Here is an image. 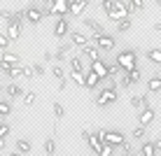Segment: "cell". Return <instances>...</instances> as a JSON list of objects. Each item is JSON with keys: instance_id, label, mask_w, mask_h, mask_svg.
<instances>
[{"instance_id": "2", "label": "cell", "mask_w": 161, "mask_h": 156, "mask_svg": "<svg viewBox=\"0 0 161 156\" xmlns=\"http://www.w3.org/2000/svg\"><path fill=\"white\" fill-rule=\"evenodd\" d=\"M133 12H136V9L131 7L129 0H114L112 9H110V14H108V19H112V21H121V19H126V16H131Z\"/></svg>"}, {"instance_id": "59", "label": "cell", "mask_w": 161, "mask_h": 156, "mask_svg": "<svg viewBox=\"0 0 161 156\" xmlns=\"http://www.w3.org/2000/svg\"><path fill=\"white\" fill-rule=\"evenodd\" d=\"M0 91H3V84H0Z\"/></svg>"}, {"instance_id": "14", "label": "cell", "mask_w": 161, "mask_h": 156, "mask_svg": "<svg viewBox=\"0 0 161 156\" xmlns=\"http://www.w3.org/2000/svg\"><path fill=\"white\" fill-rule=\"evenodd\" d=\"M31 149H33V144H31L28 137H19V140H16V144H14V152H19V154H24V156H28Z\"/></svg>"}, {"instance_id": "4", "label": "cell", "mask_w": 161, "mask_h": 156, "mask_svg": "<svg viewBox=\"0 0 161 156\" xmlns=\"http://www.w3.org/2000/svg\"><path fill=\"white\" fill-rule=\"evenodd\" d=\"M93 103H96V107H108V105L117 103V89H103Z\"/></svg>"}, {"instance_id": "39", "label": "cell", "mask_w": 161, "mask_h": 156, "mask_svg": "<svg viewBox=\"0 0 161 156\" xmlns=\"http://www.w3.org/2000/svg\"><path fill=\"white\" fill-rule=\"evenodd\" d=\"M31 68H33V75H37V77H42V75H44V72H47V68H44V65H42V63H33V65H31Z\"/></svg>"}, {"instance_id": "3", "label": "cell", "mask_w": 161, "mask_h": 156, "mask_svg": "<svg viewBox=\"0 0 161 156\" xmlns=\"http://www.w3.org/2000/svg\"><path fill=\"white\" fill-rule=\"evenodd\" d=\"M89 44H93V47L98 49V51H112L117 40H114V35H108V33H103V35H93Z\"/></svg>"}, {"instance_id": "5", "label": "cell", "mask_w": 161, "mask_h": 156, "mask_svg": "<svg viewBox=\"0 0 161 156\" xmlns=\"http://www.w3.org/2000/svg\"><path fill=\"white\" fill-rule=\"evenodd\" d=\"M24 16H26V24L37 26L44 19V12H42V7H37V5H28V7H24Z\"/></svg>"}, {"instance_id": "26", "label": "cell", "mask_w": 161, "mask_h": 156, "mask_svg": "<svg viewBox=\"0 0 161 156\" xmlns=\"http://www.w3.org/2000/svg\"><path fill=\"white\" fill-rule=\"evenodd\" d=\"M7 24H16V26H24V24H26L24 9H16V12H12V19H9Z\"/></svg>"}, {"instance_id": "1", "label": "cell", "mask_w": 161, "mask_h": 156, "mask_svg": "<svg viewBox=\"0 0 161 156\" xmlns=\"http://www.w3.org/2000/svg\"><path fill=\"white\" fill-rule=\"evenodd\" d=\"M114 63L119 65V70H121V75H126V72H131V70H136L138 68V51L136 49H124V51H119L117 54V58H114Z\"/></svg>"}, {"instance_id": "7", "label": "cell", "mask_w": 161, "mask_h": 156, "mask_svg": "<svg viewBox=\"0 0 161 156\" xmlns=\"http://www.w3.org/2000/svg\"><path fill=\"white\" fill-rule=\"evenodd\" d=\"M124 140H126L124 133L112 131V128H108V131H105V135H103V142H105V144H110V147H119V144L124 142Z\"/></svg>"}, {"instance_id": "12", "label": "cell", "mask_w": 161, "mask_h": 156, "mask_svg": "<svg viewBox=\"0 0 161 156\" xmlns=\"http://www.w3.org/2000/svg\"><path fill=\"white\" fill-rule=\"evenodd\" d=\"M89 70L96 72L101 79H105V77H108V68H105V61H103V58H101V61H91V63H89Z\"/></svg>"}, {"instance_id": "33", "label": "cell", "mask_w": 161, "mask_h": 156, "mask_svg": "<svg viewBox=\"0 0 161 156\" xmlns=\"http://www.w3.org/2000/svg\"><path fill=\"white\" fill-rule=\"evenodd\" d=\"M35 100H37V93H35V91H26V93H24V105H26V107H33V103H35Z\"/></svg>"}, {"instance_id": "31", "label": "cell", "mask_w": 161, "mask_h": 156, "mask_svg": "<svg viewBox=\"0 0 161 156\" xmlns=\"http://www.w3.org/2000/svg\"><path fill=\"white\" fill-rule=\"evenodd\" d=\"M52 112H54V119H63L65 116V107L61 103H52Z\"/></svg>"}, {"instance_id": "22", "label": "cell", "mask_w": 161, "mask_h": 156, "mask_svg": "<svg viewBox=\"0 0 161 156\" xmlns=\"http://www.w3.org/2000/svg\"><path fill=\"white\" fill-rule=\"evenodd\" d=\"M5 93H7V96L9 98H19V96H24V89H21L19 84H16V82H12V84H7V86H5Z\"/></svg>"}, {"instance_id": "60", "label": "cell", "mask_w": 161, "mask_h": 156, "mask_svg": "<svg viewBox=\"0 0 161 156\" xmlns=\"http://www.w3.org/2000/svg\"><path fill=\"white\" fill-rule=\"evenodd\" d=\"M7 156H9V154H7Z\"/></svg>"}, {"instance_id": "41", "label": "cell", "mask_w": 161, "mask_h": 156, "mask_svg": "<svg viewBox=\"0 0 161 156\" xmlns=\"http://www.w3.org/2000/svg\"><path fill=\"white\" fill-rule=\"evenodd\" d=\"M112 154H114V147H110V144L103 142V147H101V152H98V156H112Z\"/></svg>"}, {"instance_id": "45", "label": "cell", "mask_w": 161, "mask_h": 156, "mask_svg": "<svg viewBox=\"0 0 161 156\" xmlns=\"http://www.w3.org/2000/svg\"><path fill=\"white\" fill-rule=\"evenodd\" d=\"M9 47V40H7V35H3L0 33V49H7Z\"/></svg>"}, {"instance_id": "40", "label": "cell", "mask_w": 161, "mask_h": 156, "mask_svg": "<svg viewBox=\"0 0 161 156\" xmlns=\"http://www.w3.org/2000/svg\"><path fill=\"white\" fill-rule=\"evenodd\" d=\"M131 137H136V140H142V137H145V128H142V126L133 128V131H131Z\"/></svg>"}, {"instance_id": "54", "label": "cell", "mask_w": 161, "mask_h": 156, "mask_svg": "<svg viewBox=\"0 0 161 156\" xmlns=\"http://www.w3.org/2000/svg\"><path fill=\"white\" fill-rule=\"evenodd\" d=\"M9 156H24V154H19V152H12V154H9Z\"/></svg>"}, {"instance_id": "20", "label": "cell", "mask_w": 161, "mask_h": 156, "mask_svg": "<svg viewBox=\"0 0 161 156\" xmlns=\"http://www.w3.org/2000/svg\"><path fill=\"white\" fill-rule=\"evenodd\" d=\"M147 89L149 93H161V75H152L147 79Z\"/></svg>"}, {"instance_id": "43", "label": "cell", "mask_w": 161, "mask_h": 156, "mask_svg": "<svg viewBox=\"0 0 161 156\" xmlns=\"http://www.w3.org/2000/svg\"><path fill=\"white\" fill-rule=\"evenodd\" d=\"M0 19H3L5 24H7V21L12 19V12H9V9H0Z\"/></svg>"}, {"instance_id": "10", "label": "cell", "mask_w": 161, "mask_h": 156, "mask_svg": "<svg viewBox=\"0 0 161 156\" xmlns=\"http://www.w3.org/2000/svg\"><path fill=\"white\" fill-rule=\"evenodd\" d=\"M70 44L77 47V49H82V47L89 44V37L84 35V33H80V30H70Z\"/></svg>"}, {"instance_id": "13", "label": "cell", "mask_w": 161, "mask_h": 156, "mask_svg": "<svg viewBox=\"0 0 161 156\" xmlns=\"http://www.w3.org/2000/svg\"><path fill=\"white\" fill-rule=\"evenodd\" d=\"M138 121H140V126H142V128H147V126L154 121V110H152V107L140 110V114H138Z\"/></svg>"}, {"instance_id": "48", "label": "cell", "mask_w": 161, "mask_h": 156, "mask_svg": "<svg viewBox=\"0 0 161 156\" xmlns=\"http://www.w3.org/2000/svg\"><path fill=\"white\" fill-rule=\"evenodd\" d=\"M24 77H28V79L33 77V68H31V65H24Z\"/></svg>"}, {"instance_id": "36", "label": "cell", "mask_w": 161, "mask_h": 156, "mask_svg": "<svg viewBox=\"0 0 161 156\" xmlns=\"http://www.w3.org/2000/svg\"><path fill=\"white\" fill-rule=\"evenodd\" d=\"M70 79H73L77 86H84V72H70Z\"/></svg>"}, {"instance_id": "15", "label": "cell", "mask_w": 161, "mask_h": 156, "mask_svg": "<svg viewBox=\"0 0 161 156\" xmlns=\"http://www.w3.org/2000/svg\"><path fill=\"white\" fill-rule=\"evenodd\" d=\"M86 7H89V0H77L75 5H70L68 16H82V14L86 12Z\"/></svg>"}, {"instance_id": "24", "label": "cell", "mask_w": 161, "mask_h": 156, "mask_svg": "<svg viewBox=\"0 0 161 156\" xmlns=\"http://www.w3.org/2000/svg\"><path fill=\"white\" fill-rule=\"evenodd\" d=\"M86 144L93 149V154H98V152H101V147H103V140L96 135V133H91V135L86 137Z\"/></svg>"}, {"instance_id": "46", "label": "cell", "mask_w": 161, "mask_h": 156, "mask_svg": "<svg viewBox=\"0 0 161 156\" xmlns=\"http://www.w3.org/2000/svg\"><path fill=\"white\" fill-rule=\"evenodd\" d=\"M119 86H121V89H129V86H131V82H129V77H126V75H121V79H119Z\"/></svg>"}, {"instance_id": "11", "label": "cell", "mask_w": 161, "mask_h": 156, "mask_svg": "<svg viewBox=\"0 0 161 156\" xmlns=\"http://www.w3.org/2000/svg\"><path fill=\"white\" fill-rule=\"evenodd\" d=\"M52 12L56 16H68V12H70L68 0H52Z\"/></svg>"}, {"instance_id": "32", "label": "cell", "mask_w": 161, "mask_h": 156, "mask_svg": "<svg viewBox=\"0 0 161 156\" xmlns=\"http://www.w3.org/2000/svg\"><path fill=\"white\" fill-rule=\"evenodd\" d=\"M70 72H84V63H82V58H70Z\"/></svg>"}, {"instance_id": "17", "label": "cell", "mask_w": 161, "mask_h": 156, "mask_svg": "<svg viewBox=\"0 0 161 156\" xmlns=\"http://www.w3.org/2000/svg\"><path fill=\"white\" fill-rule=\"evenodd\" d=\"M131 105L136 110H145V107H149V100H147V96H142V93H136V96H131Z\"/></svg>"}, {"instance_id": "8", "label": "cell", "mask_w": 161, "mask_h": 156, "mask_svg": "<svg viewBox=\"0 0 161 156\" xmlns=\"http://www.w3.org/2000/svg\"><path fill=\"white\" fill-rule=\"evenodd\" d=\"M70 35V24H68V16H58L54 21V37H65Z\"/></svg>"}, {"instance_id": "57", "label": "cell", "mask_w": 161, "mask_h": 156, "mask_svg": "<svg viewBox=\"0 0 161 156\" xmlns=\"http://www.w3.org/2000/svg\"><path fill=\"white\" fill-rule=\"evenodd\" d=\"M157 5H161V0H157Z\"/></svg>"}, {"instance_id": "51", "label": "cell", "mask_w": 161, "mask_h": 156, "mask_svg": "<svg viewBox=\"0 0 161 156\" xmlns=\"http://www.w3.org/2000/svg\"><path fill=\"white\" fill-rule=\"evenodd\" d=\"M154 30H157V33H161V21H157V24H154Z\"/></svg>"}, {"instance_id": "58", "label": "cell", "mask_w": 161, "mask_h": 156, "mask_svg": "<svg viewBox=\"0 0 161 156\" xmlns=\"http://www.w3.org/2000/svg\"><path fill=\"white\" fill-rule=\"evenodd\" d=\"M124 156H133V154H124Z\"/></svg>"}, {"instance_id": "38", "label": "cell", "mask_w": 161, "mask_h": 156, "mask_svg": "<svg viewBox=\"0 0 161 156\" xmlns=\"http://www.w3.org/2000/svg\"><path fill=\"white\" fill-rule=\"evenodd\" d=\"M9 133H12V126H9L7 121H3V124H0V137H3V140H7Z\"/></svg>"}, {"instance_id": "37", "label": "cell", "mask_w": 161, "mask_h": 156, "mask_svg": "<svg viewBox=\"0 0 161 156\" xmlns=\"http://www.w3.org/2000/svg\"><path fill=\"white\" fill-rule=\"evenodd\" d=\"M52 75L56 77L58 82H61V79H65V70L61 68V65H52Z\"/></svg>"}, {"instance_id": "49", "label": "cell", "mask_w": 161, "mask_h": 156, "mask_svg": "<svg viewBox=\"0 0 161 156\" xmlns=\"http://www.w3.org/2000/svg\"><path fill=\"white\" fill-rule=\"evenodd\" d=\"M65 86H68V77H65V79H61V82H58V91H65Z\"/></svg>"}, {"instance_id": "18", "label": "cell", "mask_w": 161, "mask_h": 156, "mask_svg": "<svg viewBox=\"0 0 161 156\" xmlns=\"http://www.w3.org/2000/svg\"><path fill=\"white\" fill-rule=\"evenodd\" d=\"M84 26L93 33V35H103V33H105L103 30V24H101V21H96V19H84Z\"/></svg>"}, {"instance_id": "28", "label": "cell", "mask_w": 161, "mask_h": 156, "mask_svg": "<svg viewBox=\"0 0 161 156\" xmlns=\"http://www.w3.org/2000/svg\"><path fill=\"white\" fill-rule=\"evenodd\" d=\"M131 26H133L131 16H126V19L117 21V33H129V30H131Z\"/></svg>"}, {"instance_id": "25", "label": "cell", "mask_w": 161, "mask_h": 156, "mask_svg": "<svg viewBox=\"0 0 161 156\" xmlns=\"http://www.w3.org/2000/svg\"><path fill=\"white\" fill-rule=\"evenodd\" d=\"M140 156H157V147H154V142H142L140 144Z\"/></svg>"}, {"instance_id": "30", "label": "cell", "mask_w": 161, "mask_h": 156, "mask_svg": "<svg viewBox=\"0 0 161 156\" xmlns=\"http://www.w3.org/2000/svg\"><path fill=\"white\" fill-rule=\"evenodd\" d=\"M44 154L47 156L56 154V140H54V137H47V140H44Z\"/></svg>"}, {"instance_id": "42", "label": "cell", "mask_w": 161, "mask_h": 156, "mask_svg": "<svg viewBox=\"0 0 161 156\" xmlns=\"http://www.w3.org/2000/svg\"><path fill=\"white\" fill-rule=\"evenodd\" d=\"M112 5H114V0H101V9H103V14H110Z\"/></svg>"}, {"instance_id": "21", "label": "cell", "mask_w": 161, "mask_h": 156, "mask_svg": "<svg viewBox=\"0 0 161 156\" xmlns=\"http://www.w3.org/2000/svg\"><path fill=\"white\" fill-rule=\"evenodd\" d=\"M5 75H7L9 77V79H12V82H19V79H24V65H14V68H9L7 72H5Z\"/></svg>"}, {"instance_id": "9", "label": "cell", "mask_w": 161, "mask_h": 156, "mask_svg": "<svg viewBox=\"0 0 161 156\" xmlns=\"http://www.w3.org/2000/svg\"><path fill=\"white\" fill-rule=\"evenodd\" d=\"M101 77L96 75V72L91 70H84V89H89V91H93V89H98V84H101Z\"/></svg>"}, {"instance_id": "50", "label": "cell", "mask_w": 161, "mask_h": 156, "mask_svg": "<svg viewBox=\"0 0 161 156\" xmlns=\"http://www.w3.org/2000/svg\"><path fill=\"white\" fill-rule=\"evenodd\" d=\"M42 58H44V61H52L54 56H52V51H44V54H42Z\"/></svg>"}, {"instance_id": "53", "label": "cell", "mask_w": 161, "mask_h": 156, "mask_svg": "<svg viewBox=\"0 0 161 156\" xmlns=\"http://www.w3.org/2000/svg\"><path fill=\"white\" fill-rule=\"evenodd\" d=\"M3 149H5V140L0 137V152H3Z\"/></svg>"}, {"instance_id": "34", "label": "cell", "mask_w": 161, "mask_h": 156, "mask_svg": "<svg viewBox=\"0 0 161 156\" xmlns=\"http://www.w3.org/2000/svg\"><path fill=\"white\" fill-rule=\"evenodd\" d=\"M126 77H129L131 86H133V84H138V82L142 79V75H140V70H138V68H136V70H131V72H126Z\"/></svg>"}, {"instance_id": "56", "label": "cell", "mask_w": 161, "mask_h": 156, "mask_svg": "<svg viewBox=\"0 0 161 156\" xmlns=\"http://www.w3.org/2000/svg\"><path fill=\"white\" fill-rule=\"evenodd\" d=\"M42 3H52V0H42Z\"/></svg>"}, {"instance_id": "19", "label": "cell", "mask_w": 161, "mask_h": 156, "mask_svg": "<svg viewBox=\"0 0 161 156\" xmlns=\"http://www.w3.org/2000/svg\"><path fill=\"white\" fill-rule=\"evenodd\" d=\"M5 35H7V40H19L21 37V26H16V24H7V28H5Z\"/></svg>"}, {"instance_id": "35", "label": "cell", "mask_w": 161, "mask_h": 156, "mask_svg": "<svg viewBox=\"0 0 161 156\" xmlns=\"http://www.w3.org/2000/svg\"><path fill=\"white\" fill-rule=\"evenodd\" d=\"M105 68H108V77H117L119 72H121V70H119V65L114 63V61H112V63H105Z\"/></svg>"}, {"instance_id": "16", "label": "cell", "mask_w": 161, "mask_h": 156, "mask_svg": "<svg viewBox=\"0 0 161 156\" xmlns=\"http://www.w3.org/2000/svg\"><path fill=\"white\" fill-rule=\"evenodd\" d=\"M80 51H82V56L89 58V61H101V51H98L93 44H86V47H82Z\"/></svg>"}, {"instance_id": "55", "label": "cell", "mask_w": 161, "mask_h": 156, "mask_svg": "<svg viewBox=\"0 0 161 156\" xmlns=\"http://www.w3.org/2000/svg\"><path fill=\"white\" fill-rule=\"evenodd\" d=\"M77 3V0H68V7H70V5H75Z\"/></svg>"}, {"instance_id": "23", "label": "cell", "mask_w": 161, "mask_h": 156, "mask_svg": "<svg viewBox=\"0 0 161 156\" xmlns=\"http://www.w3.org/2000/svg\"><path fill=\"white\" fill-rule=\"evenodd\" d=\"M70 49H73V44H61V47H58V51L54 54V61H58V63H63V61L68 58Z\"/></svg>"}, {"instance_id": "29", "label": "cell", "mask_w": 161, "mask_h": 156, "mask_svg": "<svg viewBox=\"0 0 161 156\" xmlns=\"http://www.w3.org/2000/svg\"><path fill=\"white\" fill-rule=\"evenodd\" d=\"M147 58L152 61V63H157V65H161V49H157V47L147 49Z\"/></svg>"}, {"instance_id": "6", "label": "cell", "mask_w": 161, "mask_h": 156, "mask_svg": "<svg viewBox=\"0 0 161 156\" xmlns=\"http://www.w3.org/2000/svg\"><path fill=\"white\" fill-rule=\"evenodd\" d=\"M21 63V56L19 54H12V51H3L0 54V70L7 72L9 68H14V65Z\"/></svg>"}, {"instance_id": "44", "label": "cell", "mask_w": 161, "mask_h": 156, "mask_svg": "<svg viewBox=\"0 0 161 156\" xmlns=\"http://www.w3.org/2000/svg\"><path fill=\"white\" fill-rule=\"evenodd\" d=\"M129 3H131L133 9H145V3H142V0H129Z\"/></svg>"}, {"instance_id": "47", "label": "cell", "mask_w": 161, "mask_h": 156, "mask_svg": "<svg viewBox=\"0 0 161 156\" xmlns=\"http://www.w3.org/2000/svg\"><path fill=\"white\" fill-rule=\"evenodd\" d=\"M119 147H121V152H124V154H131V142H129V140H124Z\"/></svg>"}, {"instance_id": "52", "label": "cell", "mask_w": 161, "mask_h": 156, "mask_svg": "<svg viewBox=\"0 0 161 156\" xmlns=\"http://www.w3.org/2000/svg\"><path fill=\"white\" fill-rule=\"evenodd\" d=\"M154 147H157V149H161V137H157V140H154Z\"/></svg>"}, {"instance_id": "27", "label": "cell", "mask_w": 161, "mask_h": 156, "mask_svg": "<svg viewBox=\"0 0 161 156\" xmlns=\"http://www.w3.org/2000/svg\"><path fill=\"white\" fill-rule=\"evenodd\" d=\"M12 114V103L9 100H0V119H7Z\"/></svg>"}]
</instances>
